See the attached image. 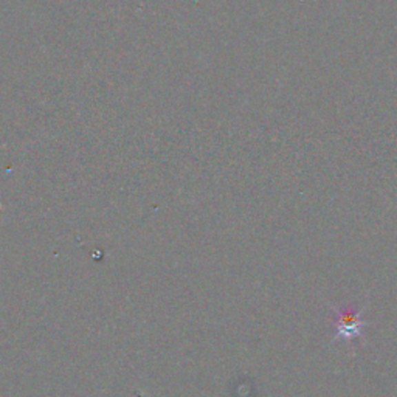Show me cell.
I'll return each mask as SVG.
<instances>
[{
  "mask_svg": "<svg viewBox=\"0 0 397 397\" xmlns=\"http://www.w3.org/2000/svg\"><path fill=\"white\" fill-rule=\"evenodd\" d=\"M340 320H338V327L337 337L341 338H352V337H358V334H362V327H363V321H360L358 314H352L349 310H345L341 312L338 310Z\"/></svg>",
  "mask_w": 397,
  "mask_h": 397,
  "instance_id": "6da1fadb",
  "label": "cell"
}]
</instances>
